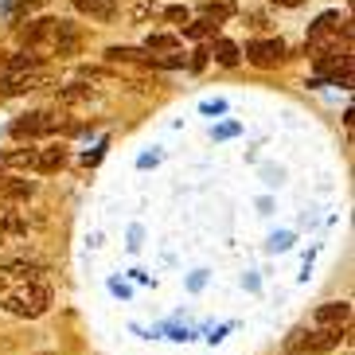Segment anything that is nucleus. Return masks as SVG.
<instances>
[{"label":"nucleus","instance_id":"1","mask_svg":"<svg viewBox=\"0 0 355 355\" xmlns=\"http://www.w3.org/2000/svg\"><path fill=\"white\" fill-rule=\"evenodd\" d=\"M47 304H51V289L43 282H16L12 289L0 293V309L12 313V316H28V320L43 316Z\"/></svg>","mask_w":355,"mask_h":355},{"label":"nucleus","instance_id":"2","mask_svg":"<svg viewBox=\"0 0 355 355\" xmlns=\"http://www.w3.org/2000/svg\"><path fill=\"white\" fill-rule=\"evenodd\" d=\"M340 336H344V328H316V332H293L289 340H285V347H289L293 355H320V352H332V347L340 344Z\"/></svg>","mask_w":355,"mask_h":355},{"label":"nucleus","instance_id":"3","mask_svg":"<svg viewBox=\"0 0 355 355\" xmlns=\"http://www.w3.org/2000/svg\"><path fill=\"white\" fill-rule=\"evenodd\" d=\"M59 129V117L51 114V110H35V114H24L20 121H12V137H47Z\"/></svg>","mask_w":355,"mask_h":355},{"label":"nucleus","instance_id":"4","mask_svg":"<svg viewBox=\"0 0 355 355\" xmlns=\"http://www.w3.org/2000/svg\"><path fill=\"white\" fill-rule=\"evenodd\" d=\"M51 83V74L43 71H20V74H4L0 78V98H12V94H28V90H40V86Z\"/></svg>","mask_w":355,"mask_h":355},{"label":"nucleus","instance_id":"5","mask_svg":"<svg viewBox=\"0 0 355 355\" xmlns=\"http://www.w3.org/2000/svg\"><path fill=\"white\" fill-rule=\"evenodd\" d=\"M246 59H250L254 67H277L285 59V43L282 40H254V43H246Z\"/></svg>","mask_w":355,"mask_h":355},{"label":"nucleus","instance_id":"6","mask_svg":"<svg viewBox=\"0 0 355 355\" xmlns=\"http://www.w3.org/2000/svg\"><path fill=\"white\" fill-rule=\"evenodd\" d=\"M63 164H67V153H63V148H32V153H28V168H32V172H40V176H47V172H59Z\"/></svg>","mask_w":355,"mask_h":355},{"label":"nucleus","instance_id":"7","mask_svg":"<svg viewBox=\"0 0 355 355\" xmlns=\"http://www.w3.org/2000/svg\"><path fill=\"white\" fill-rule=\"evenodd\" d=\"M347 316H352V304L347 301H328V304L316 309V324H320V328H344Z\"/></svg>","mask_w":355,"mask_h":355},{"label":"nucleus","instance_id":"8","mask_svg":"<svg viewBox=\"0 0 355 355\" xmlns=\"http://www.w3.org/2000/svg\"><path fill=\"white\" fill-rule=\"evenodd\" d=\"M74 8L90 16V20H114L117 16V0H74Z\"/></svg>","mask_w":355,"mask_h":355},{"label":"nucleus","instance_id":"9","mask_svg":"<svg viewBox=\"0 0 355 355\" xmlns=\"http://www.w3.org/2000/svg\"><path fill=\"white\" fill-rule=\"evenodd\" d=\"M20 40L28 47H40V43L55 40V20H32L28 28H20Z\"/></svg>","mask_w":355,"mask_h":355},{"label":"nucleus","instance_id":"10","mask_svg":"<svg viewBox=\"0 0 355 355\" xmlns=\"http://www.w3.org/2000/svg\"><path fill=\"white\" fill-rule=\"evenodd\" d=\"M207 55H211L219 67H239V59H242V51H239L230 40H215V47H211Z\"/></svg>","mask_w":355,"mask_h":355},{"label":"nucleus","instance_id":"11","mask_svg":"<svg viewBox=\"0 0 355 355\" xmlns=\"http://www.w3.org/2000/svg\"><path fill=\"white\" fill-rule=\"evenodd\" d=\"M20 71H40V55L35 51H20L8 59V74H20Z\"/></svg>","mask_w":355,"mask_h":355},{"label":"nucleus","instance_id":"12","mask_svg":"<svg viewBox=\"0 0 355 355\" xmlns=\"http://www.w3.org/2000/svg\"><path fill=\"white\" fill-rule=\"evenodd\" d=\"M105 59L110 63H137V59H145V51H137V47H110Z\"/></svg>","mask_w":355,"mask_h":355},{"label":"nucleus","instance_id":"13","mask_svg":"<svg viewBox=\"0 0 355 355\" xmlns=\"http://www.w3.org/2000/svg\"><path fill=\"white\" fill-rule=\"evenodd\" d=\"M176 47H180L176 35H148V43H145L148 55H153V51H176Z\"/></svg>","mask_w":355,"mask_h":355},{"label":"nucleus","instance_id":"14","mask_svg":"<svg viewBox=\"0 0 355 355\" xmlns=\"http://www.w3.org/2000/svg\"><path fill=\"white\" fill-rule=\"evenodd\" d=\"M32 191H35L32 180H12V184H4V196L8 199H28Z\"/></svg>","mask_w":355,"mask_h":355},{"label":"nucleus","instance_id":"15","mask_svg":"<svg viewBox=\"0 0 355 355\" xmlns=\"http://www.w3.org/2000/svg\"><path fill=\"white\" fill-rule=\"evenodd\" d=\"M230 12H234L230 4H207V8H203V20H207V24H219V20H227Z\"/></svg>","mask_w":355,"mask_h":355},{"label":"nucleus","instance_id":"16","mask_svg":"<svg viewBox=\"0 0 355 355\" xmlns=\"http://www.w3.org/2000/svg\"><path fill=\"white\" fill-rule=\"evenodd\" d=\"M59 98H63V102H83V98H90V86H63V90H59Z\"/></svg>","mask_w":355,"mask_h":355},{"label":"nucleus","instance_id":"17","mask_svg":"<svg viewBox=\"0 0 355 355\" xmlns=\"http://www.w3.org/2000/svg\"><path fill=\"white\" fill-rule=\"evenodd\" d=\"M215 32V24H207V20H196V24H188V28H184V35H188V40H203V35H211Z\"/></svg>","mask_w":355,"mask_h":355},{"label":"nucleus","instance_id":"18","mask_svg":"<svg viewBox=\"0 0 355 355\" xmlns=\"http://www.w3.org/2000/svg\"><path fill=\"white\" fill-rule=\"evenodd\" d=\"M164 16H168L172 24H188V8H180V4H176V8H168Z\"/></svg>","mask_w":355,"mask_h":355},{"label":"nucleus","instance_id":"19","mask_svg":"<svg viewBox=\"0 0 355 355\" xmlns=\"http://www.w3.org/2000/svg\"><path fill=\"white\" fill-rule=\"evenodd\" d=\"M223 110H227V102H219V98L215 102H203V114H223Z\"/></svg>","mask_w":355,"mask_h":355},{"label":"nucleus","instance_id":"20","mask_svg":"<svg viewBox=\"0 0 355 355\" xmlns=\"http://www.w3.org/2000/svg\"><path fill=\"white\" fill-rule=\"evenodd\" d=\"M203 63H207V51H196V55H191V71H199V67H203Z\"/></svg>","mask_w":355,"mask_h":355},{"label":"nucleus","instance_id":"21","mask_svg":"<svg viewBox=\"0 0 355 355\" xmlns=\"http://www.w3.org/2000/svg\"><path fill=\"white\" fill-rule=\"evenodd\" d=\"M273 4H282V8H297V4H304V0H273Z\"/></svg>","mask_w":355,"mask_h":355},{"label":"nucleus","instance_id":"22","mask_svg":"<svg viewBox=\"0 0 355 355\" xmlns=\"http://www.w3.org/2000/svg\"><path fill=\"white\" fill-rule=\"evenodd\" d=\"M0 282H4V277H0Z\"/></svg>","mask_w":355,"mask_h":355}]
</instances>
